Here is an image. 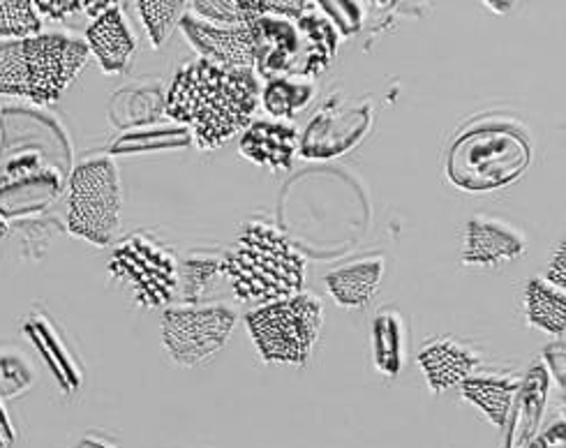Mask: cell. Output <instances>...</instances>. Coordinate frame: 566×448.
Listing matches in <instances>:
<instances>
[{
  "instance_id": "cell-1",
  "label": "cell",
  "mask_w": 566,
  "mask_h": 448,
  "mask_svg": "<svg viewBox=\"0 0 566 448\" xmlns=\"http://www.w3.org/2000/svg\"><path fill=\"white\" fill-rule=\"evenodd\" d=\"M260 95V79L252 70H229L197 59L176 72L165 114L188 125L201 150H213L250 125Z\"/></svg>"
},
{
  "instance_id": "cell-2",
  "label": "cell",
  "mask_w": 566,
  "mask_h": 448,
  "mask_svg": "<svg viewBox=\"0 0 566 448\" xmlns=\"http://www.w3.org/2000/svg\"><path fill=\"white\" fill-rule=\"evenodd\" d=\"M222 275L241 301L269 305L301 294L305 259L277 227L252 220L222 259Z\"/></svg>"
},
{
  "instance_id": "cell-3",
  "label": "cell",
  "mask_w": 566,
  "mask_h": 448,
  "mask_svg": "<svg viewBox=\"0 0 566 448\" xmlns=\"http://www.w3.org/2000/svg\"><path fill=\"white\" fill-rule=\"evenodd\" d=\"M91 56L84 40L40 33L0 44V95L33 104L59 102Z\"/></svg>"
},
{
  "instance_id": "cell-4",
  "label": "cell",
  "mask_w": 566,
  "mask_h": 448,
  "mask_svg": "<svg viewBox=\"0 0 566 448\" xmlns=\"http://www.w3.org/2000/svg\"><path fill=\"white\" fill-rule=\"evenodd\" d=\"M532 163L530 135L509 121H483L453 142L447 176L465 192H491L518 180Z\"/></svg>"
},
{
  "instance_id": "cell-5",
  "label": "cell",
  "mask_w": 566,
  "mask_h": 448,
  "mask_svg": "<svg viewBox=\"0 0 566 448\" xmlns=\"http://www.w3.org/2000/svg\"><path fill=\"white\" fill-rule=\"evenodd\" d=\"M324 320L315 294H296L245 314L252 342L266 363L305 365L313 354Z\"/></svg>"
},
{
  "instance_id": "cell-6",
  "label": "cell",
  "mask_w": 566,
  "mask_h": 448,
  "mask_svg": "<svg viewBox=\"0 0 566 448\" xmlns=\"http://www.w3.org/2000/svg\"><path fill=\"white\" fill-rule=\"evenodd\" d=\"M120 174L112 157H95L72 171L67 229L76 239L97 248L109 246L120 225Z\"/></svg>"
},
{
  "instance_id": "cell-7",
  "label": "cell",
  "mask_w": 566,
  "mask_h": 448,
  "mask_svg": "<svg viewBox=\"0 0 566 448\" xmlns=\"http://www.w3.org/2000/svg\"><path fill=\"white\" fill-rule=\"evenodd\" d=\"M112 278L133 294L142 308L167 305L178 286L174 254L142 229L123 239L109 259Z\"/></svg>"
},
{
  "instance_id": "cell-8",
  "label": "cell",
  "mask_w": 566,
  "mask_h": 448,
  "mask_svg": "<svg viewBox=\"0 0 566 448\" xmlns=\"http://www.w3.org/2000/svg\"><path fill=\"white\" fill-rule=\"evenodd\" d=\"M234 324L237 310L227 303L167 308L163 314V342L178 365L195 367L227 345Z\"/></svg>"
},
{
  "instance_id": "cell-9",
  "label": "cell",
  "mask_w": 566,
  "mask_h": 448,
  "mask_svg": "<svg viewBox=\"0 0 566 448\" xmlns=\"http://www.w3.org/2000/svg\"><path fill=\"white\" fill-rule=\"evenodd\" d=\"M373 123V104L331 100L305 127L298 150L311 160H331L364 139Z\"/></svg>"
},
{
  "instance_id": "cell-10",
  "label": "cell",
  "mask_w": 566,
  "mask_h": 448,
  "mask_svg": "<svg viewBox=\"0 0 566 448\" xmlns=\"http://www.w3.org/2000/svg\"><path fill=\"white\" fill-rule=\"evenodd\" d=\"M181 31L203 61L229 70H252L254 40L250 23L227 29V25L206 23L195 14H184Z\"/></svg>"
},
{
  "instance_id": "cell-11",
  "label": "cell",
  "mask_w": 566,
  "mask_h": 448,
  "mask_svg": "<svg viewBox=\"0 0 566 448\" xmlns=\"http://www.w3.org/2000/svg\"><path fill=\"white\" fill-rule=\"evenodd\" d=\"M254 40V67L271 79H296L301 40L296 31V21H287L280 17H262L250 23Z\"/></svg>"
},
{
  "instance_id": "cell-12",
  "label": "cell",
  "mask_w": 566,
  "mask_h": 448,
  "mask_svg": "<svg viewBox=\"0 0 566 448\" xmlns=\"http://www.w3.org/2000/svg\"><path fill=\"white\" fill-rule=\"evenodd\" d=\"M527 250L525 233L504 220L476 216L468 222L462 261L468 267H500L523 257Z\"/></svg>"
},
{
  "instance_id": "cell-13",
  "label": "cell",
  "mask_w": 566,
  "mask_h": 448,
  "mask_svg": "<svg viewBox=\"0 0 566 448\" xmlns=\"http://www.w3.org/2000/svg\"><path fill=\"white\" fill-rule=\"evenodd\" d=\"M86 46L107 74H120L133 63L137 40L118 6L107 8L86 29Z\"/></svg>"
},
{
  "instance_id": "cell-14",
  "label": "cell",
  "mask_w": 566,
  "mask_h": 448,
  "mask_svg": "<svg viewBox=\"0 0 566 448\" xmlns=\"http://www.w3.org/2000/svg\"><path fill=\"white\" fill-rule=\"evenodd\" d=\"M298 129L290 123L254 121L243 129L239 150L245 160L254 165L282 171L292 169L298 153Z\"/></svg>"
},
{
  "instance_id": "cell-15",
  "label": "cell",
  "mask_w": 566,
  "mask_h": 448,
  "mask_svg": "<svg viewBox=\"0 0 566 448\" xmlns=\"http://www.w3.org/2000/svg\"><path fill=\"white\" fill-rule=\"evenodd\" d=\"M419 365L423 367L430 390L442 393L465 382L479 365V356L462 342L442 337L428 342L419 352Z\"/></svg>"
},
{
  "instance_id": "cell-16",
  "label": "cell",
  "mask_w": 566,
  "mask_h": 448,
  "mask_svg": "<svg viewBox=\"0 0 566 448\" xmlns=\"http://www.w3.org/2000/svg\"><path fill=\"white\" fill-rule=\"evenodd\" d=\"M296 31L301 40L296 79H307L311 82V79L326 72L333 59H336L338 31L328 19L311 12L296 21Z\"/></svg>"
},
{
  "instance_id": "cell-17",
  "label": "cell",
  "mask_w": 566,
  "mask_h": 448,
  "mask_svg": "<svg viewBox=\"0 0 566 448\" xmlns=\"http://www.w3.org/2000/svg\"><path fill=\"white\" fill-rule=\"evenodd\" d=\"M384 275V259L373 257L364 261L347 263L324 278L331 296L345 308H364L377 292V284Z\"/></svg>"
},
{
  "instance_id": "cell-18",
  "label": "cell",
  "mask_w": 566,
  "mask_h": 448,
  "mask_svg": "<svg viewBox=\"0 0 566 448\" xmlns=\"http://www.w3.org/2000/svg\"><path fill=\"white\" fill-rule=\"evenodd\" d=\"M518 384V379L511 377H468L462 382V395L468 403L476 405L491 424L504 428L509 424Z\"/></svg>"
},
{
  "instance_id": "cell-19",
  "label": "cell",
  "mask_w": 566,
  "mask_h": 448,
  "mask_svg": "<svg viewBox=\"0 0 566 448\" xmlns=\"http://www.w3.org/2000/svg\"><path fill=\"white\" fill-rule=\"evenodd\" d=\"M525 314L530 326L562 337L566 329L564 289L548 284L542 278L530 280L525 286Z\"/></svg>"
},
{
  "instance_id": "cell-20",
  "label": "cell",
  "mask_w": 566,
  "mask_h": 448,
  "mask_svg": "<svg viewBox=\"0 0 566 448\" xmlns=\"http://www.w3.org/2000/svg\"><path fill=\"white\" fill-rule=\"evenodd\" d=\"M373 350L377 371L398 377L405 365V324L396 310H381L375 317Z\"/></svg>"
},
{
  "instance_id": "cell-21",
  "label": "cell",
  "mask_w": 566,
  "mask_h": 448,
  "mask_svg": "<svg viewBox=\"0 0 566 448\" xmlns=\"http://www.w3.org/2000/svg\"><path fill=\"white\" fill-rule=\"evenodd\" d=\"M315 93V84L305 79H271L262 88L260 102L273 118H294L307 107Z\"/></svg>"
},
{
  "instance_id": "cell-22",
  "label": "cell",
  "mask_w": 566,
  "mask_h": 448,
  "mask_svg": "<svg viewBox=\"0 0 566 448\" xmlns=\"http://www.w3.org/2000/svg\"><path fill=\"white\" fill-rule=\"evenodd\" d=\"M548 388H551V373L542 363H536L525 375V379L518 384L513 405L518 407L521 433L525 437H532V433L536 430V424L538 418H542V411L548 398Z\"/></svg>"
},
{
  "instance_id": "cell-23",
  "label": "cell",
  "mask_w": 566,
  "mask_h": 448,
  "mask_svg": "<svg viewBox=\"0 0 566 448\" xmlns=\"http://www.w3.org/2000/svg\"><path fill=\"white\" fill-rule=\"evenodd\" d=\"M190 8L197 17H201V21L227 25V29H231V25H248L266 17L264 0H254V3H248V0H195Z\"/></svg>"
},
{
  "instance_id": "cell-24",
  "label": "cell",
  "mask_w": 566,
  "mask_h": 448,
  "mask_svg": "<svg viewBox=\"0 0 566 448\" xmlns=\"http://www.w3.org/2000/svg\"><path fill=\"white\" fill-rule=\"evenodd\" d=\"M42 33V17L31 0H0V40L17 42Z\"/></svg>"
},
{
  "instance_id": "cell-25",
  "label": "cell",
  "mask_w": 566,
  "mask_h": 448,
  "mask_svg": "<svg viewBox=\"0 0 566 448\" xmlns=\"http://www.w3.org/2000/svg\"><path fill=\"white\" fill-rule=\"evenodd\" d=\"M184 8L186 3H181V0H142V3H137L153 46H163L167 42L176 21H181L184 17Z\"/></svg>"
},
{
  "instance_id": "cell-26",
  "label": "cell",
  "mask_w": 566,
  "mask_h": 448,
  "mask_svg": "<svg viewBox=\"0 0 566 448\" xmlns=\"http://www.w3.org/2000/svg\"><path fill=\"white\" fill-rule=\"evenodd\" d=\"M222 275V259L211 254H192L184 261V299L195 305L209 284Z\"/></svg>"
},
{
  "instance_id": "cell-27",
  "label": "cell",
  "mask_w": 566,
  "mask_h": 448,
  "mask_svg": "<svg viewBox=\"0 0 566 448\" xmlns=\"http://www.w3.org/2000/svg\"><path fill=\"white\" fill-rule=\"evenodd\" d=\"M35 8H38L40 14L61 21V19H65L70 14L84 12L86 3H80V0H38Z\"/></svg>"
},
{
  "instance_id": "cell-28",
  "label": "cell",
  "mask_w": 566,
  "mask_h": 448,
  "mask_svg": "<svg viewBox=\"0 0 566 448\" xmlns=\"http://www.w3.org/2000/svg\"><path fill=\"white\" fill-rule=\"evenodd\" d=\"M564 243H559L548 261V284L557 286V289H564L566 284V261H564Z\"/></svg>"
},
{
  "instance_id": "cell-29",
  "label": "cell",
  "mask_w": 566,
  "mask_h": 448,
  "mask_svg": "<svg viewBox=\"0 0 566 448\" xmlns=\"http://www.w3.org/2000/svg\"><path fill=\"white\" fill-rule=\"evenodd\" d=\"M546 358H548V373L553 371L559 386H564V345H562V340H557L555 345H551L546 350Z\"/></svg>"
},
{
  "instance_id": "cell-30",
  "label": "cell",
  "mask_w": 566,
  "mask_h": 448,
  "mask_svg": "<svg viewBox=\"0 0 566 448\" xmlns=\"http://www.w3.org/2000/svg\"><path fill=\"white\" fill-rule=\"evenodd\" d=\"M6 233H8V225H6V220H0V241L6 239Z\"/></svg>"
}]
</instances>
